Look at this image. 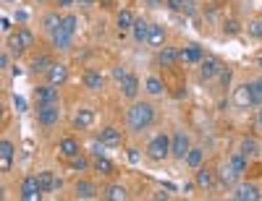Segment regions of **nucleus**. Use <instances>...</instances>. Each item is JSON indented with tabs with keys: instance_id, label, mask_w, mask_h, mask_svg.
Instances as JSON below:
<instances>
[{
	"instance_id": "47",
	"label": "nucleus",
	"mask_w": 262,
	"mask_h": 201,
	"mask_svg": "<svg viewBox=\"0 0 262 201\" xmlns=\"http://www.w3.org/2000/svg\"><path fill=\"white\" fill-rule=\"evenodd\" d=\"M76 6L79 8H92V6H97V0H76Z\"/></svg>"
},
{
	"instance_id": "36",
	"label": "nucleus",
	"mask_w": 262,
	"mask_h": 201,
	"mask_svg": "<svg viewBox=\"0 0 262 201\" xmlns=\"http://www.w3.org/2000/svg\"><path fill=\"white\" fill-rule=\"evenodd\" d=\"M69 162V167L74 170V172H84V170H90L92 167V162L84 157V154H76V157H71V160H66Z\"/></svg>"
},
{
	"instance_id": "30",
	"label": "nucleus",
	"mask_w": 262,
	"mask_h": 201,
	"mask_svg": "<svg viewBox=\"0 0 262 201\" xmlns=\"http://www.w3.org/2000/svg\"><path fill=\"white\" fill-rule=\"evenodd\" d=\"M60 27H63V16H60L58 11H48L45 16H42V29H45L48 34L58 32Z\"/></svg>"
},
{
	"instance_id": "42",
	"label": "nucleus",
	"mask_w": 262,
	"mask_h": 201,
	"mask_svg": "<svg viewBox=\"0 0 262 201\" xmlns=\"http://www.w3.org/2000/svg\"><path fill=\"white\" fill-rule=\"evenodd\" d=\"M105 149H107V144H102L100 139L92 144V154H95V157H100V154H105Z\"/></svg>"
},
{
	"instance_id": "18",
	"label": "nucleus",
	"mask_w": 262,
	"mask_h": 201,
	"mask_svg": "<svg viewBox=\"0 0 262 201\" xmlns=\"http://www.w3.org/2000/svg\"><path fill=\"white\" fill-rule=\"evenodd\" d=\"M71 123H74L76 131L92 128V123H95V110H92V107H79L76 113H74V118H71Z\"/></svg>"
},
{
	"instance_id": "3",
	"label": "nucleus",
	"mask_w": 262,
	"mask_h": 201,
	"mask_svg": "<svg viewBox=\"0 0 262 201\" xmlns=\"http://www.w3.org/2000/svg\"><path fill=\"white\" fill-rule=\"evenodd\" d=\"M144 154H147V160H152V162H165L170 157V136H168L165 131L163 133H155V136L147 141Z\"/></svg>"
},
{
	"instance_id": "35",
	"label": "nucleus",
	"mask_w": 262,
	"mask_h": 201,
	"mask_svg": "<svg viewBox=\"0 0 262 201\" xmlns=\"http://www.w3.org/2000/svg\"><path fill=\"white\" fill-rule=\"evenodd\" d=\"M184 162H186V165H189L191 170H196V167H200V165L205 162V149H202V146H191Z\"/></svg>"
},
{
	"instance_id": "13",
	"label": "nucleus",
	"mask_w": 262,
	"mask_h": 201,
	"mask_svg": "<svg viewBox=\"0 0 262 201\" xmlns=\"http://www.w3.org/2000/svg\"><path fill=\"white\" fill-rule=\"evenodd\" d=\"M231 198H236V201H259L262 193H259V188L254 183H236Z\"/></svg>"
},
{
	"instance_id": "45",
	"label": "nucleus",
	"mask_w": 262,
	"mask_h": 201,
	"mask_svg": "<svg viewBox=\"0 0 262 201\" xmlns=\"http://www.w3.org/2000/svg\"><path fill=\"white\" fill-rule=\"evenodd\" d=\"M139 160H142V154H139V149H134V146H131V149H128V162H134V165H137Z\"/></svg>"
},
{
	"instance_id": "24",
	"label": "nucleus",
	"mask_w": 262,
	"mask_h": 201,
	"mask_svg": "<svg viewBox=\"0 0 262 201\" xmlns=\"http://www.w3.org/2000/svg\"><path fill=\"white\" fill-rule=\"evenodd\" d=\"M100 141L107 144V146H121L123 144V131L116 128V125H105L100 131Z\"/></svg>"
},
{
	"instance_id": "46",
	"label": "nucleus",
	"mask_w": 262,
	"mask_h": 201,
	"mask_svg": "<svg viewBox=\"0 0 262 201\" xmlns=\"http://www.w3.org/2000/svg\"><path fill=\"white\" fill-rule=\"evenodd\" d=\"M55 6L58 8H71V6H76V0H55Z\"/></svg>"
},
{
	"instance_id": "38",
	"label": "nucleus",
	"mask_w": 262,
	"mask_h": 201,
	"mask_svg": "<svg viewBox=\"0 0 262 201\" xmlns=\"http://www.w3.org/2000/svg\"><path fill=\"white\" fill-rule=\"evenodd\" d=\"M63 29L69 32V34H76V29H79V16H76V13H66V16H63Z\"/></svg>"
},
{
	"instance_id": "33",
	"label": "nucleus",
	"mask_w": 262,
	"mask_h": 201,
	"mask_svg": "<svg viewBox=\"0 0 262 201\" xmlns=\"http://www.w3.org/2000/svg\"><path fill=\"white\" fill-rule=\"evenodd\" d=\"M134 21H137V16L131 13L128 8H123V11H118V13H116V27H118V32L131 29V27H134Z\"/></svg>"
},
{
	"instance_id": "26",
	"label": "nucleus",
	"mask_w": 262,
	"mask_h": 201,
	"mask_svg": "<svg viewBox=\"0 0 262 201\" xmlns=\"http://www.w3.org/2000/svg\"><path fill=\"white\" fill-rule=\"evenodd\" d=\"M13 154H16V146H13L11 139H3V141H0V167H3V172L11 170V165H13Z\"/></svg>"
},
{
	"instance_id": "28",
	"label": "nucleus",
	"mask_w": 262,
	"mask_h": 201,
	"mask_svg": "<svg viewBox=\"0 0 262 201\" xmlns=\"http://www.w3.org/2000/svg\"><path fill=\"white\" fill-rule=\"evenodd\" d=\"M238 178H242V175H238V172H236L228 162H226L221 170H217V183H221L223 188H233V186L238 183Z\"/></svg>"
},
{
	"instance_id": "27",
	"label": "nucleus",
	"mask_w": 262,
	"mask_h": 201,
	"mask_svg": "<svg viewBox=\"0 0 262 201\" xmlns=\"http://www.w3.org/2000/svg\"><path fill=\"white\" fill-rule=\"evenodd\" d=\"M144 92H147L149 97H163V94L168 92V86H165V81H163L160 76L152 73V76L144 79Z\"/></svg>"
},
{
	"instance_id": "31",
	"label": "nucleus",
	"mask_w": 262,
	"mask_h": 201,
	"mask_svg": "<svg viewBox=\"0 0 262 201\" xmlns=\"http://www.w3.org/2000/svg\"><path fill=\"white\" fill-rule=\"evenodd\" d=\"M149 21L147 18H137L134 21V27H131V34H134V42L137 44H142V42H147V37H149Z\"/></svg>"
},
{
	"instance_id": "25",
	"label": "nucleus",
	"mask_w": 262,
	"mask_h": 201,
	"mask_svg": "<svg viewBox=\"0 0 262 201\" xmlns=\"http://www.w3.org/2000/svg\"><path fill=\"white\" fill-rule=\"evenodd\" d=\"M165 39H168V32H165L163 24H152V27H149V37H147L149 47H155V50L165 47Z\"/></svg>"
},
{
	"instance_id": "43",
	"label": "nucleus",
	"mask_w": 262,
	"mask_h": 201,
	"mask_svg": "<svg viewBox=\"0 0 262 201\" xmlns=\"http://www.w3.org/2000/svg\"><path fill=\"white\" fill-rule=\"evenodd\" d=\"M217 79H221V86L226 89V86L231 84V68H223V71H221V76H217Z\"/></svg>"
},
{
	"instance_id": "9",
	"label": "nucleus",
	"mask_w": 262,
	"mask_h": 201,
	"mask_svg": "<svg viewBox=\"0 0 262 201\" xmlns=\"http://www.w3.org/2000/svg\"><path fill=\"white\" fill-rule=\"evenodd\" d=\"M37 123L42 128H53L60 123V105H37Z\"/></svg>"
},
{
	"instance_id": "6",
	"label": "nucleus",
	"mask_w": 262,
	"mask_h": 201,
	"mask_svg": "<svg viewBox=\"0 0 262 201\" xmlns=\"http://www.w3.org/2000/svg\"><path fill=\"white\" fill-rule=\"evenodd\" d=\"M189 149H191L189 133H184V131H176V133H173V136H170V157L179 160V162H184L186 154H189Z\"/></svg>"
},
{
	"instance_id": "4",
	"label": "nucleus",
	"mask_w": 262,
	"mask_h": 201,
	"mask_svg": "<svg viewBox=\"0 0 262 201\" xmlns=\"http://www.w3.org/2000/svg\"><path fill=\"white\" fill-rule=\"evenodd\" d=\"M179 65H173V68H163V81H165L168 92L173 97H184V92H186V73H181Z\"/></svg>"
},
{
	"instance_id": "50",
	"label": "nucleus",
	"mask_w": 262,
	"mask_h": 201,
	"mask_svg": "<svg viewBox=\"0 0 262 201\" xmlns=\"http://www.w3.org/2000/svg\"><path fill=\"white\" fill-rule=\"evenodd\" d=\"M3 3H6V6H8V3H18V0H3Z\"/></svg>"
},
{
	"instance_id": "21",
	"label": "nucleus",
	"mask_w": 262,
	"mask_h": 201,
	"mask_svg": "<svg viewBox=\"0 0 262 201\" xmlns=\"http://www.w3.org/2000/svg\"><path fill=\"white\" fill-rule=\"evenodd\" d=\"M58 154H60L63 160H71V157H76V154H81L79 139H74V136H63V139L58 141Z\"/></svg>"
},
{
	"instance_id": "16",
	"label": "nucleus",
	"mask_w": 262,
	"mask_h": 201,
	"mask_svg": "<svg viewBox=\"0 0 262 201\" xmlns=\"http://www.w3.org/2000/svg\"><path fill=\"white\" fill-rule=\"evenodd\" d=\"M37 181H39V186H42V191H45V193H53V191H60V188H63V181H60L53 170L37 172Z\"/></svg>"
},
{
	"instance_id": "23",
	"label": "nucleus",
	"mask_w": 262,
	"mask_h": 201,
	"mask_svg": "<svg viewBox=\"0 0 262 201\" xmlns=\"http://www.w3.org/2000/svg\"><path fill=\"white\" fill-rule=\"evenodd\" d=\"M55 60H53V55L50 53H39V55H34L32 58V63H29V71L32 73H42L45 76L48 71H50V65H53Z\"/></svg>"
},
{
	"instance_id": "41",
	"label": "nucleus",
	"mask_w": 262,
	"mask_h": 201,
	"mask_svg": "<svg viewBox=\"0 0 262 201\" xmlns=\"http://www.w3.org/2000/svg\"><path fill=\"white\" fill-rule=\"evenodd\" d=\"M126 73H128V71L123 68V65H116V68H113V79H116L118 84H121V81L126 79Z\"/></svg>"
},
{
	"instance_id": "2",
	"label": "nucleus",
	"mask_w": 262,
	"mask_h": 201,
	"mask_svg": "<svg viewBox=\"0 0 262 201\" xmlns=\"http://www.w3.org/2000/svg\"><path fill=\"white\" fill-rule=\"evenodd\" d=\"M34 32L27 29V27H18L16 32H8V42H6V47L13 58H21L24 53H29L34 47Z\"/></svg>"
},
{
	"instance_id": "20",
	"label": "nucleus",
	"mask_w": 262,
	"mask_h": 201,
	"mask_svg": "<svg viewBox=\"0 0 262 201\" xmlns=\"http://www.w3.org/2000/svg\"><path fill=\"white\" fill-rule=\"evenodd\" d=\"M50 44H53V50H60V53H66V50H71L74 47V34H69L63 27L58 29V32H53L50 34Z\"/></svg>"
},
{
	"instance_id": "48",
	"label": "nucleus",
	"mask_w": 262,
	"mask_h": 201,
	"mask_svg": "<svg viewBox=\"0 0 262 201\" xmlns=\"http://www.w3.org/2000/svg\"><path fill=\"white\" fill-rule=\"evenodd\" d=\"M3 32H11V18H3Z\"/></svg>"
},
{
	"instance_id": "40",
	"label": "nucleus",
	"mask_w": 262,
	"mask_h": 201,
	"mask_svg": "<svg viewBox=\"0 0 262 201\" xmlns=\"http://www.w3.org/2000/svg\"><path fill=\"white\" fill-rule=\"evenodd\" d=\"M247 32H249L254 39H262V18H254L252 24L247 27Z\"/></svg>"
},
{
	"instance_id": "5",
	"label": "nucleus",
	"mask_w": 262,
	"mask_h": 201,
	"mask_svg": "<svg viewBox=\"0 0 262 201\" xmlns=\"http://www.w3.org/2000/svg\"><path fill=\"white\" fill-rule=\"evenodd\" d=\"M34 102L37 105H60V86H53V84H39L34 86V92H32Z\"/></svg>"
},
{
	"instance_id": "37",
	"label": "nucleus",
	"mask_w": 262,
	"mask_h": 201,
	"mask_svg": "<svg viewBox=\"0 0 262 201\" xmlns=\"http://www.w3.org/2000/svg\"><path fill=\"white\" fill-rule=\"evenodd\" d=\"M238 152L247 154V157H252V154H257V152H259V144H257L252 136H247V139H242V146H238Z\"/></svg>"
},
{
	"instance_id": "22",
	"label": "nucleus",
	"mask_w": 262,
	"mask_h": 201,
	"mask_svg": "<svg viewBox=\"0 0 262 201\" xmlns=\"http://www.w3.org/2000/svg\"><path fill=\"white\" fill-rule=\"evenodd\" d=\"M158 65L160 68H173V65H179V47H160L158 50Z\"/></svg>"
},
{
	"instance_id": "1",
	"label": "nucleus",
	"mask_w": 262,
	"mask_h": 201,
	"mask_svg": "<svg viewBox=\"0 0 262 201\" xmlns=\"http://www.w3.org/2000/svg\"><path fill=\"white\" fill-rule=\"evenodd\" d=\"M158 118V110L152 102H144V99H134L131 102V107L126 110V125L131 133H142L147 131L152 123H155Z\"/></svg>"
},
{
	"instance_id": "29",
	"label": "nucleus",
	"mask_w": 262,
	"mask_h": 201,
	"mask_svg": "<svg viewBox=\"0 0 262 201\" xmlns=\"http://www.w3.org/2000/svg\"><path fill=\"white\" fill-rule=\"evenodd\" d=\"M92 170H95V172H100V175H105V178H113V175H116V165H113L111 160H107L105 154H100V157H95V160H92Z\"/></svg>"
},
{
	"instance_id": "10",
	"label": "nucleus",
	"mask_w": 262,
	"mask_h": 201,
	"mask_svg": "<svg viewBox=\"0 0 262 201\" xmlns=\"http://www.w3.org/2000/svg\"><path fill=\"white\" fill-rule=\"evenodd\" d=\"M233 107L236 110H247V107H254V97H252V84H238L233 89Z\"/></svg>"
},
{
	"instance_id": "19",
	"label": "nucleus",
	"mask_w": 262,
	"mask_h": 201,
	"mask_svg": "<svg viewBox=\"0 0 262 201\" xmlns=\"http://www.w3.org/2000/svg\"><path fill=\"white\" fill-rule=\"evenodd\" d=\"M202 58H205V50L200 44H186L184 50H179V63H184V65H196Z\"/></svg>"
},
{
	"instance_id": "34",
	"label": "nucleus",
	"mask_w": 262,
	"mask_h": 201,
	"mask_svg": "<svg viewBox=\"0 0 262 201\" xmlns=\"http://www.w3.org/2000/svg\"><path fill=\"white\" fill-rule=\"evenodd\" d=\"M228 165H231L238 175H244L247 167H249V157H247V154H242V152H233L231 157H228Z\"/></svg>"
},
{
	"instance_id": "49",
	"label": "nucleus",
	"mask_w": 262,
	"mask_h": 201,
	"mask_svg": "<svg viewBox=\"0 0 262 201\" xmlns=\"http://www.w3.org/2000/svg\"><path fill=\"white\" fill-rule=\"evenodd\" d=\"M257 123H259V128H262V105H259V113H257Z\"/></svg>"
},
{
	"instance_id": "14",
	"label": "nucleus",
	"mask_w": 262,
	"mask_h": 201,
	"mask_svg": "<svg viewBox=\"0 0 262 201\" xmlns=\"http://www.w3.org/2000/svg\"><path fill=\"white\" fill-rule=\"evenodd\" d=\"M139 92H142V81H139V76L137 73H126V79L121 81V94L126 97V99H139Z\"/></svg>"
},
{
	"instance_id": "12",
	"label": "nucleus",
	"mask_w": 262,
	"mask_h": 201,
	"mask_svg": "<svg viewBox=\"0 0 262 201\" xmlns=\"http://www.w3.org/2000/svg\"><path fill=\"white\" fill-rule=\"evenodd\" d=\"M74 193H76V198L90 201V198H97L100 196V188H97L95 181H90V178H79V181L74 183Z\"/></svg>"
},
{
	"instance_id": "39",
	"label": "nucleus",
	"mask_w": 262,
	"mask_h": 201,
	"mask_svg": "<svg viewBox=\"0 0 262 201\" xmlns=\"http://www.w3.org/2000/svg\"><path fill=\"white\" fill-rule=\"evenodd\" d=\"M238 32H242V24H238L236 18H226V21H223V34H226V37H236Z\"/></svg>"
},
{
	"instance_id": "32",
	"label": "nucleus",
	"mask_w": 262,
	"mask_h": 201,
	"mask_svg": "<svg viewBox=\"0 0 262 201\" xmlns=\"http://www.w3.org/2000/svg\"><path fill=\"white\" fill-rule=\"evenodd\" d=\"M102 196H105L107 201H123V198H128V191H126V186H121V183H111V186H105Z\"/></svg>"
},
{
	"instance_id": "15",
	"label": "nucleus",
	"mask_w": 262,
	"mask_h": 201,
	"mask_svg": "<svg viewBox=\"0 0 262 201\" xmlns=\"http://www.w3.org/2000/svg\"><path fill=\"white\" fill-rule=\"evenodd\" d=\"M45 81L53 84V86H63L66 81H69V65L66 63H53L50 71L45 73Z\"/></svg>"
},
{
	"instance_id": "8",
	"label": "nucleus",
	"mask_w": 262,
	"mask_h": 201,
	"mask_svg": "<svg viewBox=\"0 0 262 201\" xmlns=\"http://www.w3.org/2000/svg\"><path fill=\"white\" fill-rule=\"evenodd\" d=\"M18 196L24 198V201H39L42 196H45V191H42V186H39V181H37V175H27L24 181H21Z\"/></svg>"
},
{
	"instance_id": "17",
	"label": "nucleus",
	"mask_w": 262,
	"mask_h": 201,
	"mask_svg": "<svg viewBox=\"0 0 262 201\" xmlns=\"http://www.w3.org/2000/svg\"><path fill=\"white\" fill-rule=\"evenodd\" d=\"M81 81H84V89L86 92H102V86H105V76L100 73V71H95V68H86L84 71V76H81Z\"/></svg>"
},
{
	"instance_id": "44",
	"label": "nucleus",
	"mask_w": 262,
	"mask_h": 201,
	"mask_svg": "<svg viewBox=\"0 0 262 201\" xmlns=\"http://www.w3.org/2000/svg\"><path fill=\"white\" fill-rule=\"evenodd\" d=\"M8 65H11V53H8V50H3V55H0V68L6 71Z\"/></svg>"
},
{
	"instance_id": "11",
	"label": "nucleus",
	"mask_w": 262,
	"mask_h": 201,
	"mask_svg": "<svg viewBox=\"0 0 262 201\" xmlns=\"http://www.w3.org/2000/svg\"><path fill=\"white\" fill-rule=\"evenodd\" d=\"M194 183L200 188H205V191H212L217 186V172L212 167H207V165H200L196 172H194Z\"/></svg>"
},
{
	"instance_id": "7",
	"label": "nucleus",
	"mask_w": 262,
	"mask_h": 201,
	"mask_svg": "<svg viewBox=\"0 0 262 201\" xmlns=\"http://www.w3.org/2000/svg\"><path fill=\"white\" fill-rule=\"evenodd\" d=\"M196 65H200V79H202V81L217 79V76H221V71L226 68V65L221 63V58H215V55H205Z\"/></svg>"
}]
</instances>
